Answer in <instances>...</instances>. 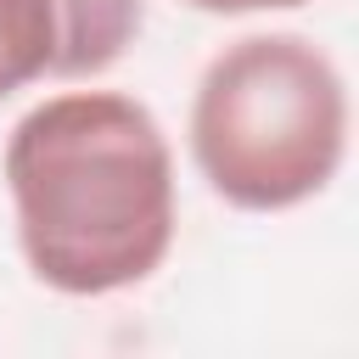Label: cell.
I'll list each match as a JSON object with an SVG mask.
<instances>
[{
    "mask_svg": "<svg viewBox=\"0 0 359 359\" xmlns=\"http://www.w3.org/2000/svg\"><path fill=\"white\" fill-rule=\"evenodd\" d=\"M196 11H213V17H247V11H292V6H309V0H185Z\"/></svg>",
    "mask_w": 359,
    "mask_h": 359,
    "instance_id": "obj_5",
    "label": "cell"
},
{
    "mask_svg": "<svg viewBox=\"0 0 359 359\" xmlns=\"http://www.w3.org/2000/svg\"><path fill=\"white\" fill-rule=\"evenodd\" d=\"M62 0H0V101L56 73Z\"/></svg>",
    "mask_w": 359,
    "mask_h": 359,
    "instance_id": "obj_4",
    "label": "cell"
},
{
    "mask_svg": "<svg viewBox=\"0 0 359 359\" xmlns=\"http://www.w3.org/2000/svg\"><path fill=\"white\" fill-rule=\"evenodd\" d=\"M17 247L50 292L140 286L174 247V151L146 101L62 90L6 135Z\"/></svg>",
    "mask_w": 359,
    "mask_h": 359,
    "instance_id": "obj_1",
    "label": "cell"
},
{
    "mask_svg": "<svg viewBox=\"0 0 359 359\" xmlns=\"http://www.w3.org/2000/svg\"><path fill=\"white\" fill-rule=\"evenodd\" d=\"M191 157L241 213L320 196L348 157V79L331 50L303 34L224 45L191 95Z\"/></svg>",
    "mask_w": 359,
    "mask_h": 359,
    "instance_id": "obj_2",
    "label": "cell"
},
{
    "mask_svg": "<svg viewBox=\"0 0 359 359\" xmlns=\"http://www.w3.org/2000/svg\"><path fill=\"white\" fill-rule=\"evenodd\" d=\"M146 6L140 0H62V56L56 79H90L107 73L140 34Z\"/></svg>",
    "mask_w": 359,
    "mask_h": 359,
    "instance_id": "obj_3",
    "label": "cell"
}]
</instances>
